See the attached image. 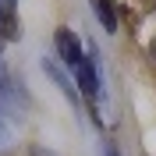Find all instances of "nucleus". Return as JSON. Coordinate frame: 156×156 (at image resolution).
Returning a JSON list of instances; mask_svg holds the SVG:
<instances>
[{
	"label": "nucleus",
	"mask_w": 156,
	"mask_h": 156,
	"mask_svg": "<svg viewBox=\"0 0 156 156\" xmlns=\"http://www.w3.org/2000/svg\"><path fill=\"white\" fill-rule=\"evenodd\" d=\"M149 57H153V64H156V36H153V43H149Z\"/></svg>",
	"instance_id": "obj_9"
},
{
	"label": "nucleus",
	"mask_w": 156,
	"mask_h": 156,
	"mask_svg": "<svg viewBox=\"0 0 156 156\" xmlns=\"http://www.w3.org/2000/svg\"><path fill=\"white\" fill-rule=\"evenodd\" d=\"M29 156H53V153H50V149H43V146H36V149H32Z\"/></svg>",
	"instance_id": "obj_8"
},
{
	"label": "nucleus",
	"mask_w": 156,
	"mask_h": 156,
	"mask_svg": "<svg viewBox=\"0 0 156 156\" xmlns=\"http://www.w3.org/2000/svg\"><path fill=\"white\" fill-rule=\"evenodd\" d=\"M103 156H121V153H117L114 142H103Z\"/></svg>",
	"instance_id": "obj_7"
},
{
	"label": "nucleus",
	"mask_w": 156,
	"mask_h": 156,
	"mask_svg": "<svg viewBox=\"0 0 156 156\" xmlns=\"http://www.w3.org/2000/svg\"><path fill=\"white\" fill-rule=\"evenodd\" d=\"M43 71H46V75L53 78V82H57V89H60V92H64V96L71 99V103H78V92H75V85L68 82V75H64V71H60L57 64H53V60H43Z\"/></svg>",
	"instance_id": "obj_4"
},
{
	"label": "nucleus",
	"mask_w": 156,
	"mask_h": 156,
	"mask_svg": "<svg viewBox=\"0 0 156 156\" xmlns=\"http://www.w3.org/2000/svg\"><path fill=\"white\" fill-rule=\"evenodd\" d=\"M11 146H14V138H11V128H7V121H4V114H0V156H7Z\"/></svg>",
	"instance_id": "obj_6"
},
{
	"label": "nucleus",
	"mask_w": 156,
	"mask_h": 156,
	"mask_svg": "<svg viewBox=\"0 0 156 156\" xmlns=\"http://www.w3.org/2000/svg\"><path fill=\"white\" fill-rule=\"evenodd\" d=\"M0 39H4V43H14V39H21L18 0H0Z\"/></svg>",
	"instance_id": "obj_3"
},
{
	"label": "nucleus",
	"mask_w": 156,
	"mask_h": 156,
	"mask_svg": "<svg viewBox=\"0 0 156 156\" xmlns=\"http://www.w3.org/2000/svg\"><path fill=\"white\" fill-rule=\"evenodd\" d=\"M92 11H96L103 32H114L117 29V14H114V4H110V0H92Z\"/></svg>",
	"instance_id": "obj_5"
},
{
	"label": "nucleus",
	"mask_w": 156,
	"mask_h": 156,
	"mask_svg": "<svg viewBox=\"0 0 156 156\" xmlns=\"http://www.w3.org/2000/svg\"><path fill=\"white\" fill-rule=\"evenodd\" d=\"M53 46H57V60L64 64V68L75 75L78 71V64L85 60V50H82V39L75 36V32L68 29V25H60L57 32H53Z\"/></svg>",
	"instance_id": "obj_1"
},
{
	"label": "nucleus",
	"mask_w": 156,
	"mask_h": 156,
	"mask_svg": "<svg viewBox=\"0 0 156 156\" xmlns=\"http://www.w3.org/2000/svg\"><path fill=\"white\" fill-rule=\"evenodd\" d=\"M0 50H4V39H0Z\"/></svg>",
	"instance_id": "obj_10"
},
{
	"label": "nucleus",
	"mask_w": 156,
	"mask_h": 156,
	"mask_svg": "<svg viewBox=\"0 0 156 156\" xmlns=\"http://www.w3.org/2000/svg\"><path fill=\"white\" fill-rule=\"evenodd\" d=\"M75 82H78V92L89 99V107H92V114H96V103H99V71H96V53H92V50H89L85 60L78 64Z\"/></svg>",
	"instance_id": "obj_2"
}]
</instances>
